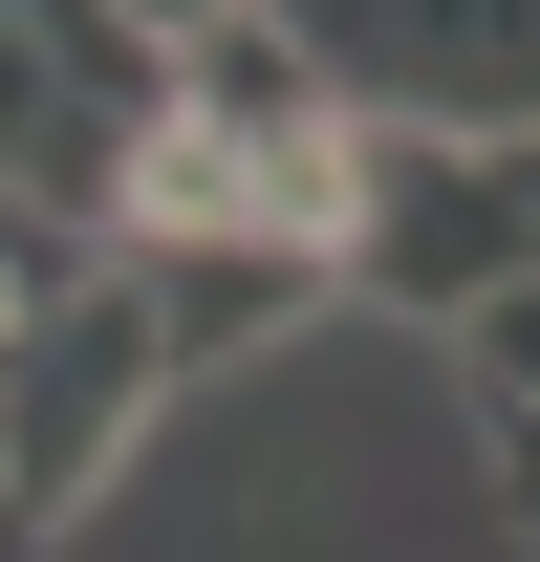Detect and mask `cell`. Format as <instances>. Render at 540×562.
I'll return each mask as SVG.
<instances>
[{"instance_id":"cell-7","label":"cell","mask_w":540,"mask_h":562,"mask_svg":"<svg viewBox=\"0 0 540 562\" xmlns=\"http://www.w3.org/2000/svg\"><path fill=\"white\" fill-rule=\"evenodd\" d=\"M497 519H519V541H540V412L497 432Z\"/></svg>"},{"instance_id":"cell-2","label":"cell","mask_w":540,"mask_h":562,"mask_svg":"<svg viewBox=\"0 0 540 562\" xmlns=\"http://www.w3.org/2000/svg\"><path fill=\"white\" fill-rule=\"evenodd\" d=\"M540 281V216H519V151H454V131H368L346 173V303H410V325H475Z\"/></svg>"},{"instance_id":"cell-3","label":"cell","mask_w":540,"mask_h":562,"mask_svg":"<svg viewBox=\"0 0 540 562\" xmlns=\"http://www.w3.org/2000/svg\"><path fill=\"white\" fill-rule=\"evenodd\" d=\"M131 303H151V347H173V390H195V368L281 347V325H325L346 281L303 260V238H173V260H131Z\"/></svg>"},{"instance_id":"cell-6","label":"cell","mask_w":540,"mask_h":562,"mask_svg":"<svg viewBox=\"0 0 540 562\" xmlns=\"http://www.w3.org/2000/svg\"><path fill=\"white\" fill-rule=\"evenodd\" d=\"M44 281H87V238H66V216H44V195H0V325H22Z\"/></svg>"},{"instance_id":"cell-5","label":"cell","mask_w":540,"mask_h":562,"mask_svg":"<svg viewBox=\"0 0 540 562\" xmlns=\"http://www.w3.org/2000/svg\"><path fill=\"white\" fill-rule=\"evenodd\" d=\"M454 368H475V412H497V432L540 412V281H519V303H475V325H454Z\"/></svg>"},{"instance_id":"cell-4","label":"cell","mask_w":540,"mask_h":562,"mask_svg":"<svg viewBox=\"0 0 540 562\" xmlns=\"http://www.w3.org/2000/svg\"><path fill=\"white\" fill-rule=\"evenodd\" d=\"M173 109H195V131H238V151H281V131H346V87H325V22L195 0V22H173Z\"/></svg>"},{"instance_id":"cell-1","label":"cell","mask_w":540,"mask_h":562,"mask_svg":"<svg viewBox=\"0 0 540 562\" xmlns=\"http://www.w3.org/2000/svg\"><path fill=\"white\" fill-rule=\"evenodd\" d=\"M151 390H173V347H151V303H131V260H87V281H44V303L0 325V519L44 541L66 497H109V454L151 432Z\"/></svg>"}]
</instances>
